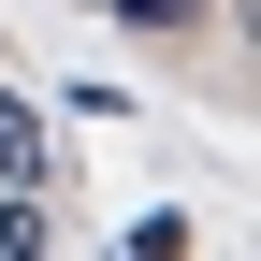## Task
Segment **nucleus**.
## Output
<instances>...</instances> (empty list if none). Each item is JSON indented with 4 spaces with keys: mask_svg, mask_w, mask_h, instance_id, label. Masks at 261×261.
<instances>
[{
    "mask_svg": "<svg viewBox=\"0 0 261 261\" xmlns=\"http://www.w3.org/2000/svg\"><path fill=\"white\" fill-rule=\"evenodd\" d=\"M29 174H44V116H29V102H0V189H29Z\"/></svg>",
    "mask_w": 261,
    "mask_h": 261,
    "instance_id": "obj_1",
    "label": "nucleus"
},
{
    "mask_svg": "<svg viewBox=\"0 0 261 261\" xmlns=\"http://www.w3.org/2000/svg\"><path fill=\"white\" fill-rule=\"evenodd\" d=\"M116 15H145V29H174V15H189V0H116Z\"/></svg>",
    "mask_w": 261,
    "mask_h": 261,
    "instance_id": "obj_2",
    "label": "nucleus"
}]
</instances>
